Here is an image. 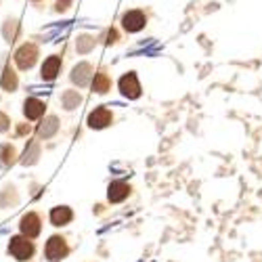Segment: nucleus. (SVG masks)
<instances>
[{"label": "nucleus", "mask_w": 262, "mask_h": 262, "mask_svg": "<svg viewBox=\"0 0 262 262\" xmlns=\"http://www.w3.org/2000/svg\"><path fill=\"white\" fill-rule=\"evenodd\" d=\"M30 133V126H19V135H26Z\"/></svg>", "instance_id": "obj_20"}, {"label": "nucleus", "mask_w": 262, "mask_h": 262, "mask_svg": "<svg viewBox=\"0 0 262 262\" xmlns=\"http://www.w3.org/2000/svg\"><path fill=\"white\" fill-rule=\"evenodd\" d=\"M59 70H61V57H57V55L49 57L45 63H42V70H40L42 80H49V82L55 80L57 74H59Z\"/></svg>", "instance_id": "obj_9"}, {"label": "nucleus", "mask_w": 262, "mask_h": 262, "mask_svg": "<svg viewBox=\"0 0 262 262\" xmlns=\"http://www.w3.org/2000/svg\"><path fill=\"white\" fill-rule=\"evenodd\" d=\"M45 254H47V260L49 262H59V260H63L65 256L70 254V246H68V242H65L63 237L53 235L49 242H47Z\"/></svg>", "instance_id": "obj_2"}, {"label": "nucleus", "mask_w": 262, "mask_h": 262, "mask_svg": "<svg viewBox=\"0 0 262 262\" xmlns=\"http://www.w3.org/2000/svg\"><path fill=\"white\" fill-rule=\"evenodd\" d=\"M128 195H130V187H128L124 181H116V183L109 185L107 198H109V202H112V204H120V202H124Z\"/></svg>", "instance_id": "obj_8"}, {"label": "nucleus", "mask_w": 262, "mask_h": 262, "mask_svg": "<svg viewBox=\"0 0 262 262\" xmlns=\"http://www.w3.org/2000/svg\"><path fill=\"white\" fill-rule=\"evenodd\" d=\"M91 47H93V40H91V38H86V36L80 38V42H78V51H80V53H86Z\"/></svg>", "instance_id": "obj_17"}, {"label": "nucleus", "mask_w": 262, "mask_h": 262, "mask_svg": "<svg viewBox=\"0 0 262 262\" xmlns=\"http://www.w3.org/2000/svg\"><path fill=\"white\" fill-rule=\"evenodd\" d=\"M5 128H7V118L0 116V130H5Z\"/></svg>", "instance_id": "obj_19"}, {"label": "nucleus", "mask_w": 262, "mask_h": 262, "mask_svg": "<svg viewBox=\"0 0 262 262\" xmlns=\"http://www.w3.org/2000/svg\"><path fill=\"white\" fill-rule=\"evenodd\" d=\"M145 24H147V17H145L143 11H128V13H124V17H122V26H124V30L130 32V34L141 32V30L145 28Z\"/></svg>", "instance_id": "obj_5"}, {"label": "nucleus", "mask_w": 262, "mask_h": 262, "mask_svg": "<svg viewBox=\"0 0 262 262\" xmlns=\"http://www.w3.org/2000/svg\"><path fill=\"white\" fill-rule=\"evenodd\" d=\"M120 93L126 97V99H139L141 97V82L137 78L135 72H128L120 78Z\"/></svg>", "instance_id": "obj_3"}, {"label": "nucleus", "mask_w": 262, "mask_h": 262, "mask_svg": "<svg viewBox=\"0 0 262 262\" xmlns=\"http://www.w3.org/2000/svg\"><path fill=\"white\" fill-rule=\"evenodd\" d=\"M9 254H13L17 260H30L34 256V244L30 242V237H11V244H9Z\"/></svg>", "instance_id": "obj_1"}, {"label": "nucleus", "mask_w": 262, "mask_h": 262, "mask_svg": "<svg viewBox=\"0 0 262 262\" xmlns=\"http://www.w3.org/2000/svg\"><path fill=\"white\" fill-rule=\"evenodd\" d=\"M3 89H5V91H15V89H17V74H15L11 68L5 70V76H3Z\"/></svg>", "instance_id": "obj_15"}, {"label": "nucleus", "mask_w": 262, "mask_h": 262, "mask_svg": "<svg viewBox=\"0 0 262 262\" xmlns=\"http://www.w3.org/2000/svg\"><path fill=\"white\" fill-rule=\"evenodd\" d=\"M45 107L47 105L40 99H28L24 103V114L28 120H38V118H42V114H45Z\"/></svg>", "instance_id": "obj_12"}, {"label": "nucleus", "mask_w": 262, "mask_h": 262, "mask_svg": "<svg viewBox=\"0 0 262 262\" xmlns=\"http://www.w3.org/2000/svg\"><path fill=\"white\" fill-rule=\"evenodd\" d=\"M9 154H13V147H9V145H7V147L3 149V162H5V164L9 162Z\"/></svg>", "instance_id": "obj_18"}, {"label": "nucleus", "mask_w": 262, "mask_h": 262, "mask_svg": "<svg viewBox=\"0 0 262 262\" xmlns=\"http://www.w3.org/2000/svg\"><path fill=\"white\" fill-rule=\"evenodd\" d=\"M21 233H24L26 237H30V239H34V237H38L40 235V229H42V225H40V216L36 214V212H28L24 218H21Z\"/></svg>", "instance_id": "obj_6"}, {"label": "nucleus", "mask_w": 262, "mask_h": 262, "mask_svg": "<svg viewBox=\"0 0 262 262\" xmlns=\"http://www.w3.org/2000/svg\"><path fill=\"white\" fill-rule=\"evenodd\" d=\"M93 68L89 63H78L76 68H74V72H72V80L78 84V86H86L91 80H93Z\"/></svg>", "instance_id": "obj_10"}, {"label": "nucleus", "mask_w": 262, "mask_h": 262, "mask_svg": "<svg viewBox=\"0 0 262 262\" xmlns=\"http://www.w3.org/2000/svg\"><path fill=\"white\" fill-rule=\"evenodd\" d=\"M72 218H74V212H72L68 206H59V208H53V210H51V223H53L55 227L70 225Z\"/></svg>", "instance_id": "obj_11"}, {"label": "nucleus", "mask_w": 262, "mask_h": 262, "mask_svg": "<svg viewBox=\"0 0 262 262\" xmlns=\"http://www.w3.org/2000/svg\"><path fill=\"white\" fill-rule=\"evenodd\" d=\"M55 130H57V118H49L45 124L40 126V137H51V135H55Z\"/></svg>", "instance_id": "obj_16"}, {"label": "nucleus", "mask_w": 262, "mask_h": 262, "mask_svg": "<svg viewBox=\"0 0 262 262\" xmlns=\"http://www.w3.org/2000/svg\"><path fill=\"white\" fill-rule=\"evenodd\" d=\"M114 122V116H112V112H109L107 107H97L95 112H91L89 114V126L91 128H105V126H109Z\"/></svg>", "instance_id": "obj_7"}, {"label": "nucleus", "mask_w": 262, "mask_h": 262, "mask_svg": "<svg viewBox=\"0 0 262 262\" xmlns=\"http://www.w3.org/2000/svg\"><path fill=\"white\" fill-rule=\"evenodd\" d=\"M61 101H63V107H65V109H74V107H78V105H80L82 97H80L76 91H68V93H63Z\"/></svg>", "instance_id": "obj_14"}, {"label": "nucleus", "mask_w": 262, "mask_h": 262, "mask_svg": "<svg viewBox=\"0 0 262 262\" xmlns=\"http://www.w3.org/2000/svg\"><path fill=\"white\" fill-rule=\"evenodd\" d=\"M36 59H38V49H36V45H30V42L15 53V63L21 70H30L36 63Z\"/></svg>", "instance_id": "obj_4"}, {"label": "nucleus", "mask_w": 262, "mask_h": 262, "mask_svg": "<svg viewBox=\"0 0 262 262\" xmlns=\"http://www.w3.org/2000/svg\"><path fill=\"white\" fill-rule=\"evenodd\" d=\"M93 89L97 91V93H107L109 89H112V78H109L105 72H99V74H95V78H93Z\"/></svg>", "instance_id": "obj_13"}]
</instances>
